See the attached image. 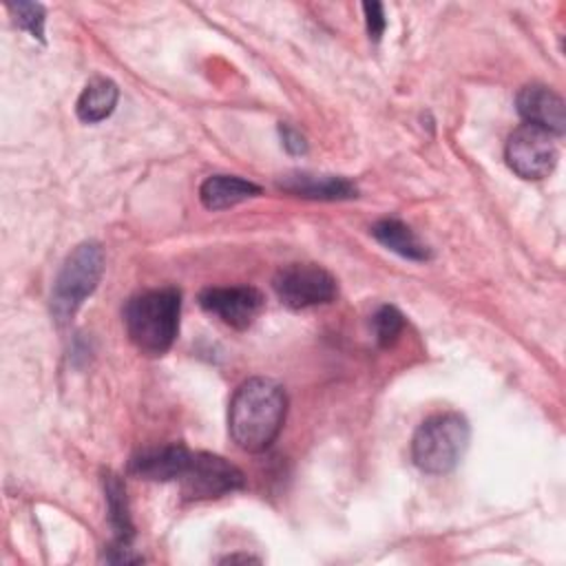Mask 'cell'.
Returning <instances> with one entry per match:
<instances>
[{
  "mask_svg": "<svg viewBox=\"0 0 566 566\" xmlns=\"http://www.w3.org/2000/svg\"><path fill=\"white\" fill-rule=\"evenodd\" d=\"M179 312L181 294L175 287L133 296L124 307V325L133 345L148 356L168 352L179 332Z\"/></svg>",
  "mask_w": 566,
  "mask_h": 566,
  "instance_id": "2",
  "label": "cell"
},
{
  "mask_svg": "<svg viewBox=\"0 0 566 566\" xmlns=\"http://www.w3.org/2000/svg\"><path fill=\"white\" fill-rule=\"evenodd\" d=\"M371 234L378 243L387 250L411 259V261H427L431 256L429 248L418 239V234L398 219H380L371 226Z\"/></svg>",
  "mask_w": 566,
  "mask_h": 566,
  "instance_id": "13",
  "label": "cell"
},
{
  "mask_svg": "<svg viewBox=\"0 0 566 566\" xmlns=\"http://www.w3.org/2000/svg\"><path fill=\"white\" fill-rule=\"evenodd\" d=\"M504 157L509 168L522 179H544L557 164V146L548 130L522 124L511 133Z\"/></svg>",
  "mask_w": 566,
  "mask_h": 566,
  "instance_id": "6",
  "label": "cell"
},
{
  "mask_svg": "<svg viewBox=\"0 0 566 566\" xmlns=\"http://www.w3.org/2000/svg\"><path fill=\"white\" fill-rule=\"evenodd\" d=\"M259 192H261V188L256 184L234 177V175H212L199 188L201 203L208 210L232 208L250 197H256Z\"/></svg>",
  "mask_w": 566,
  "mask_h": 566,
  "instance_id": "12",
  "label": "cell"
},
{
  "mask_svg": "<svg viewBox=\"0 0 566 566\" xmlns=\"http://www.w3.org/2000/svg\"><path fill=\"white\" fill-rule=\"evenodd\" d=\"M199 305L221 318L234 329H245L259 316L263 307V296L252 285H230V287H208L199 294Z\"/></svg>",
  "mask_w": 566,
  "mask_h": 566,
  "instance_id": "8",
  "label": "cell"
},
{
  "mask_svg": "<svg viewBox=\"0 0 566 566\" xmlns=\"http://www.w3.org/2000/svg\"><path fill=\"white\" fill-rule=\"evenodd\" d=\"M181 493L188 500H210L243 489V473L221 455L190 453L188 467L179 475Z\"/></svg>",
  "mask_w": 566,
  "mask_h": 566,
  "instance_id": "7",
  "label": "cell"
},
{
  "mask_svg": "<svg viewBox=\"0 0 566 566\" xmlns=\"http://www.w3.org/2000/svg\"><path fill=\"white\" fill-rule=\"evenodd\" d=\"M11 11L15 13V22L20 29L29 31L31 38L44 42V7L38 2H13Z\"/></svg>",
  "mask_w": 566,
  "mask_h": 566,
  "instance_id": "17",
  "label": "cell"
},
{
  "mask_svg": "<svg viewBox=\"0 0 566 566\" xmlns=\"http://www.w3.org/2000/svg\"><path fill=\"white\" fill-rule=\"evenodd\" d=\"M469 422L460 413H438L427 418L413 433L411 458L424 473H449L469 444Z\"/></svg>",
  "mask_w": 566,
  "mask_h": 566,
  "instance_id": "3",
  "label": "cell"
},
{
  "mask_svg": "<svg viewBox=\"0 0 566 566\" xmlns=\"http://www.w3.org/2000/svg\"><path fill=\"white\" fill-rule=\"evenodd\" d=\"M188 460H190V451L184 444H166V447L146 449L137 453L130 460L128 469L137 478L168 482V480H179V475L188 467Z\"/></svg>",
  "mask_w": 566,
  "mask_h": 566,
  "instance_id": "10",
  "label": "cell"
},
{
  "mask_svg": "<svg viewBox=\"0 0 566 566\" xmlns=\"http://www.w3.org/2000/svg\"><path fill=\"white\" fill-rule=\"evenodd\" d=\"M104 493H106V506H108V522L115 531L117 544H126L133 537V524H130V513H128V502H126V489L115 473L104 475Z\"/></svg>",
  "mask_w": 566,
  "mask_h": 566,
  "instance_id": "15",
  "label": "cell"
},
{
  "mask_svg": "<svg viewBox=\"0 0 566 566\" xmlns=\"http://www.w3.org/2000/svg\"><path fill=\"white\" fill-rule=\"evenodd\" d=\"M281 130V139H283V146L287 148V153L292 155H301L307 150V144H305V137L301 133H296L294 128H290L287 124H281L279 126Z\"/></svg>",
  "mask_w": 566,
  "mask_h": 566,
  "instance_id": "19",
  "label": "cell"
},
{
  "mask_svg": "<svg viewBox=\"0 0 566 566\" xmlns=\"http://www.w3.org/2000/svg\"><path fill=\"white\" fill-rule=\"evenodd\" d=\"M272 285L281 303L292 310L323 305L336 296V279L316 263L283 265L274 274Z\"/></svg>",
  "mask_w": 566,
  "mask_h": 566,
  "instance_id": "5",
  "label": "cell"
},
{
  "mask_svg": "<svg viewBox=\"0 0 566 566\" xmlns=\"http://www.w3.org/2000/svg\"><path fill=\"white\" fill-rule=\"evenodd\" d=\"M104 272V252L99 243H80L64 261L51 292V312L62 323L69 321L80 305L95 292Z\"/></svg>",
  "mask_w": 566,
  "mask_h": 566,
  "instance_id": "4",
  "label": "cell"
},
{
  "mask_svg": "<svg viewBox=\"0 0 566 566\" xmlns=\"http://www.w3.org/2000/svg\"><path fill=\"white\" fill-rule=\"evenodd\" d=\"M365 11V22H367V33L371 40H380L382 31H385V11L380 2H365L363 4Z\"/></svg>",
  "mask_w": 566,
  "mask_h": 566,
  "instance_id": "18",
  "label": "cell"
},
{
  "mask_svg": "<svg viewBox=\"0 0 566 566\" xmlns=\"http://www.w3.org/2000/svg\"><path fill=\"white\" fill-rule=\"evenodd\" d=\"M279 188L292 192L303 199H321V201H340L356 197V186L345 177L334 175H310V172H294L279 179Z\"/></svg>",
  "mask_w": 566,
  "mask_h": 566,
  "instance_id": "11",
  "label": "cell"
},
{
  "mask_svg": "<svg viewBox=\"0 0 566 566\" xmlns=\"http://www.w3.org/2000/svg\"><path fill=\"white\" fill-rule=\"evenodd\" d=\"M517 111L526 124L539 126L551 135L566 130V104L559 93L544 84H528L517 93Z\"/></svg>",
  "mask_w": 566,
  "mask_h": 566,
  "instance_id": "9",
  "label": "cell"
},
{
  "mask_svg": "<svg viewBox=\"0 0 566 566\" xmlns=\"http://www.w3.org/2000/svg\"><path fill=\"white\" fill-rule=\"evenodd\" d=\"M371 325H374V334H376L378 345L389 347L398 338V334L402 332L405 316L394 305H382L371 316Z\"/></svg>",
  "mask_w": 566,
  "mask_h": 566,
  "instance_id": "16",
  "label": "cell"
},
{
  "mask_svg": "<svg viewBox=\"0 0 566 566\" xmlns=\"http://www.w3.org/2000/svg\"><path fill=\"white\" fill-rule=\"evenodd\" d=\"M287 411V398L279 382L250 378L234 391L228 407V431L234 444L248 453L265 451L279 436Z\"/></svg>",
  "mask_w": 566,
  "mask_h": 566,
  "instance_id": "1",
  "label": "cell"
},
{
  "mask_svg": "<svg viewBox=\"0 0 566 566\" xmlns=\"http://www.w3.org/2000/svg\"><path fill=\"white\" fill-rule=\"evenodd\" d=\"M117 97H119V91L113 80L93 77L77 97V106H75L77 117L86 124L102 122L115 111Z\"/></svg>",
  "mask_w": 566,
  "mask_h": 566,
  "instance_id": "14",
  "label": "cell"
}]
</instances>
